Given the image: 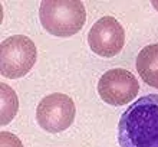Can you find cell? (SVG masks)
<instances>
[{
    "label": "cell",
    "mask_w": 158,
    "mask_h": 147,
    "mask_svg": "<svg viewBox=\"0 0 158 147\" xmlns=\"http://www.w3.org/2000/svg\"><path fill=\"white\" fill-rule=\"evenodd\" d=\"M38 50L32 39L23 35L10 36L0 45V74L16 80L33 68Z\"/></svg>",
    "instance_id": "obj_3"
},
{
    "label": "cell",
    "mask_w": 158,
    "mask_h": 147,
    "mask_svg": "<svg viewBox=\"0 0 158 147\" xmlns=\"http://www.w3.org/2000/svg\"><path fill=\"white\" fill-rule=\"evenodd\" d=\"M139 91V84L132 72L115 68L106 71L98 82V93L102 101L109 105H121L134 101Z\"/></svg>",
    "instance_id": "obj_5"
},
{
    "label": "cell",
    "mask_w": 158,
    "mask_h": 147,
    "mask_svg": "<svg viewBox=\"0 0 158 147\" xmlns=\"http://www.w3.org/2000/svg\"><path fill=\"white\" fill-rule=\"evenodd\" d=\"M39 17L46 32L68 38L83 28L86 12L79 0H46L40 3Z\"/></svg>",
    "instance_id": "obj_2"
},
{
    "label": "cell",
    "mask_w": 158,
    "mask_h": 147,
    "mask_svg": "<svg viewBox=\"0 0 158 147\" xmlns=\"http://www.w3.org/2000/svg\"><path fill=\"white\" fill-rule=\"evenodd\" d=\"M152 6H154V7L158 10V2H152Z\"/></svg>",
    "instance_id": "obj_10"
},
{
    "label": "cell",
    "mask_w": 158,
    "mask_h": 147,
    "mask_svg": "<svg viewBox=\"0 0 158 147\" xmlns=\"http://www.w3.org/2000/svg\"><path fill=\"white\" fill-rule=\"evenodd\" d=\"M0 147H23V144L17 136L12 134L9 131H2L0 133Z\"/></svg>",
    "instance_id": "obj_9"
},
{
    "label": "cell",
    "mask_w": 158,
    "mask_h": 147,
    "mask_svg": "<svg viewBox=\"0 0 158 147\" xmlns=\"http://www.w3.org/2000/svg\"><path fill=\"white\" fill-rule=\"evenodd\" d=\"M75 102L66 94L55 93L39 102L36 108V120L43 130L49 133H60L71 127L75 120Z\"/></svg>",
    "instance_id": "obj_4"
},
{
    "label": "cell",
    "mask_w": 158,
    "mask_h": 147,
    "mask_svg": "<svg viewBox=\"0 0 158 147\" xmlns=\"http://www.w3.org/2000/svg\"><path fill=\"white\" fill-rule=\"evenodd\" d=\"M0 91H2V118H0V124L6 126L15 118L19 108V100H17L16 93L13 91L9 85L0 84Z\"/></svg>",
    "instance_id": "obj_8"
},
{
    "label": "cell",
    "mask_w": 158,
    "mask_h": 147,
    "mask_svg": "<svg viewBox=\"0 0 158 147\" xmlns=\"http://www.w3.org/2000/svg\"><path fill=\"white\" fill-rule=\"evenodd\" d=\"M119 147H158V94L134 101L118 123Z\"/></svg>",
    "instance_id": "obj_1"
},
{
    "label": "cell",
    "mask_w": 158,
    "mask_h": 147,
    "mask_svg": "<svg viewBox=\"0 0 158 147\" xmlns=\"http://www.w3.org/2000/svg\"><path fill=\"white\" fill-rule=\"evenodd\" d=\"M88 43L96 55L104 58H112L124 48V28L112 16L101 17L89 30Z\"/></svg>",
    "instance_id": "obj_6"
},
{
    "label": "cell",
    "mask_w": 158,
    "mask_h": 147,
    "mask_svg": "<svg viewBox=\"0 0 158 147\" xmlns=\"http://www.w3.org/2000/svg\"><path fill=\"white\" fill-rule=\"evenodd\" d=\"M137 71L144 82L158 88V43H151L137 56Z\"/></svg>",
    "instance_id": "obj_7"
}]
</instances>
